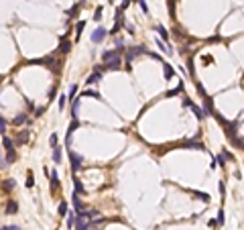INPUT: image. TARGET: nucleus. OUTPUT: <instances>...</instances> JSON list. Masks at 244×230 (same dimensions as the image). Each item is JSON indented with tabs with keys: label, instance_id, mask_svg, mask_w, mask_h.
<instances>
[{
	"label": "nucleus",
	"instance_id": "obj_1",
	"mask_svg": "<svg viewBox=\"0 0 244 230\" xmlns=\"http://www.w3.org/2000/svg\"><path fill=\"white\" fill-rule=\"evenodd\" d=\"M2 145H4V149L8 151V161H15V143H12V138H8L4 134V137H2Z\"/></svg>",
	"mask_w": 244,
	"mask_h": 230
},
{
	"label": "nucleus",
	"instance_id": "obj_2",
	"mask_svg": "<svg viewBox=\"0 0 244 230\" xmlns=\"http://www.w3.org/2000/svg\"><path fill=\"white\" fill-rule=\"evenodd\" d=\"M69 161H71V171H79L82 169V155L78 153H69Z\"/></svg>",
	"mask_w": 244,
	"mask_h": 230
},
{
	"label": "nucleus",
	"instance_id": "obj_3",
	"mask_svg": "<svg viewBox=\"0 0 244 230\" xmlns=\"http://www.w3.org/2000/svg\"><path fill=\"white\" fill-rule=\"evenodd\" d=\"M106 33H108V31L104 29V27H98V29L92 33V41H94V43H102V41L106 39Z\"/></svg>",
	"mask_w": 244,
	"mask_h": 230
},
{
	"label": "nucleus",
	"instance_id": "obj_4",
	"mask_svg": "<svg viewBox=\"0 0 244 230\" xmlns=\"http://www.w3.org/2000/svg\"><path fill=\"white\" fill-rule=\"evenodd\" d=\"M78 126H79V120H78V118H73V120H71V124H69V128H67V137H65L67 145H69V141H71V134H73V130H78Z\"/></svg>",
	"mask_w": 244,
	"mask_h": 230
},
{
	"label": "nucleus",
	"instance_id": "obj_5",
	"mask_svg": "<svg viewBox=\"0 0 244 230\" xmlns=\"http://www.w3.org/2000/svg\"><path fill=\"white\" fill-rule=\"evenodd\" d=\"M120 55H118V51H104L102 53V59L104 63H108V61H114V59H118Z\"/></svg>",
	"mask_w": 244,
	"mask_h": 230
},
{
	"label": "nucleus",
	"instance_id": "obj_6",
	"mask_svg": "<svg viewBox=\"0 0 244 230\" xmlns=\"http://www.w3.org/2000/svg\"><path fill=\"white\" fill-rule=\"evenodd\" d=\"M100 79H102V74H100V71H98V69H96V71H94L92 75H88V79H86V83H88V86H92V83H98V82H100Z\"/></svg>",
	"mask_w": 244,
	"mask_h": 230
},
{
	"label": "nucleus",
	"instance_id": "obj_7",
	"mask_svg": "<svg viewBox=\"0 0 244 230\" xmlns=\"http://www.w3.org/2000/svg\"><path fill=\"white\" fill-rule=\"evenodd\" d=\"M6 212H8V214H16V212H19V204H16L15 200H10L8 204H6Z\"/></svg>",
	"mask_w": 244,
	"mask_h": 230
},
{
	"label": "nucleus",
	"instance_id": "obj_8",
	"mask_svg": "<svg viewBox=\"0 0 244 230\" xmlns=\"http://www.w3.org/2000/svg\"><path fill=\"white\" fill-rule=\"evenodd\" d=\"M53 163H57V165L61 163V147H59V145L53 147Z\"/></svg>",
	"mask_w": 244,
	"mask_h": 230
},
{
	"label": "nucleus",
	"instance_id": "obj_9",
	"mask_svg": "<svg viewBox=\"0 0 244 230\" xmlns=\"http://www.w3.org/2000/svg\"><path fill=\"white\" fill-rule=\"evenodd\" d=\"M191 110H193V114H195V116H197V118H200V120H201V118H204V116H208V112H205V110H201L200 106H195V104H193V106H191Z\"/></svg>",
	"mask_w": 244,
	"mask_h": 230
},
{
	"label": "nucleus",
	"instance_id": "obj_10",
	"mask_svg": "<svg viewBox=\"0 0 244 230\" xmlns=\"http://www.w3.org/2000/svg\"><path fill=\"white\" fill-rule=\"evenodd\" d=\"M155 29H157V33L161 35V39H163V41H167V39H169V33H167V29H165L163 25H157Z\"/></svg>",
	"mask_w": 244,
	"mask_h": 230
},
{
	"label": "nucleus",
	"instance_id": "obj_11",
	"mask_svg": "<svg viewBox=\"0 0 244 230\" xmlns=\"http://www.w3.org/2000/svg\"><path fill=\"white\" fill-rule=\"evenodd\" d=\"M120 63H122V59H114V61H108L106 63V69H120Z\"/></svg>",
	"mask_w": 244,
	"mask_h": 230
},
{
	"label": "nucleus",
	"instance_id": "obj_12",
	"mask_svg": "<svg viewBox=\"0 0 244 230\" xmlns=\"http://www.w3.org/2000/svg\"><path fill=\"white\" fill-rule=\"evenodd\" d=\"M163 74H165V79H171V75H173V67H171L169 63H163Z\"/></svg>",
	"mask_w": 244,
	"mask_h": 230
},
{
	"label": "nucleus",
	"instance_id": "obj_13",
	"mask_svg": "<svg viewBox=\"0 0 244 230\" xmlns=\"http://www.w3.org/2000/svg\"><path fill=\"white\" fill-rule=\"evenodd\" d=\"M157 45H159V47L163 49V53H167V55H171V53H173V49H171V47H167V45L163 43L161 39H157Z\"/></svg>",
	"mask_w": 244,
	"mask_h": 230
},
{
	"label": "nucleus",
	"instance_id": "obj_14",
	"mask_svg": "<svg viewBox=\"0 0 244 230\" xmlns=\"http://www.w3.org/2000/svg\"><path fill=\"white\" fill-rule=\"evenodd\" d=\"M195 198H197V200H201V202H205V204L210 202V196H208L205 191H195Z\"/></svg>",
	"mask_w": 244,
	"mask_h": 230
},
{
	"label": "nucleus",
	"instance_id": "obj_15",
	"mask_svg": "<svg viewBox=\"0 0 244 230\" xmlns=\"http://www.w3.org/2000/svg\"><path fill=\"white\" fill-rule=\"evenodd\" d=\"M82 96H83V98H96V100H102V96H100L98 92H90V90H88V92H83Z\"/></svg>",
	"mask_w": 244,
	"mask_h": 230
},
{
	"label": "nucleus",
	"instance_id": "obj_16",
	"mask_svg": "<svg viewBox=\"0 0 244 230\" xmlns=\"http://www.w3.org/2000/svg\"><path fill=\"white\" fill-rule=\"evenodd\" d=\"M78 110H79V98H75L73 100V110H71L73 118H78Z\"/></svg>",
	"mask_w": 244,
	"mask_h": 230
},
{
	"label": "nucleus",
	"instance_id": "obj_17",
	"mask_svg": "<svg viewBox=\"0 0 244 230\" xmlns=\"http://www.w3.org/2000/svg\"><path fill=\"white\" fill-rule=\"evenodd\" d=\"M181 90H183V83H179V86H177L175 90H171V92H167V96H169V98H171V96H177V94H179Z\"/></svg>",
	"mask_w": 244,
	"mask_h": 230
},
{
	"label": "nucleus",
	"instance_id": "obj_18",
	"mask_svg": "<svg viewBox=\"0 0 244 230\" xmlns=\"http://www.w3.org/2000/svg\"><path fill=\"white\" fill-rule=\"evenodd\" d=\"M59 214L61 216L67 214V202H61V204H59Z\"/></svg>",
	"mask_w": 244,
	"mask_h": 230
},
{
	"label": "nucleus",
	"instance_id": "obj_19",
	"mask_svg": "<svg viewBox=\"0 0 244 230\" xmlns=\"http://www.w3.org/2000/svg\"><path fill=\"white\" fill-rule=\"evenodd\" d=\"M57 179H59L57 171H51V187H53V190H55V185H57Z\"/></svg>",
	"mask_w": 244,
	"mask_h": 230
},
{
	"label": "nucleus",
	"instance_id": "obj_20",
	"mask_svg": "<svg viewBox=\"0 0 244 230\" xmlns=\"http://www.w3.org/2000/svg\"><path fill=\"white\" fill-rule=\"evenodd\" d=\"M73 224H75V216L69 214V216H67V228H73Z\"/></svg>",
	"mask_w": 244,
	"mask_h": 230
},
{
	"label": "nucleus",
	"instance_id": "obj_21",
	"mask_svg": "<svg viewBox=\"0 0 244 230\" xmlns=\"http://www.w3.org/2000/svg\"><path fill=\"white\" fill-rule=\"evenodd\" d=\"M100 19H102V6H98L96 12H94V20H100Z\"/></svg>",
	"mask_w": 244,
	"mask_h": 230
},
{
	"label": "nucleus",
	"instance_id": "obj_22",
	"mask_svg": "<svg viewBox=\"0 0 244 230\" xmlns=\"http://www.w3.org/2000/svg\"><path fill=\"white\" fill-rule=\"evenodd\" d=\"M75 94H78V86H75V83H73V86H71V88H69V98H75Z\"/></svg>",
	"mask_w": 244,
	"mask_h": 230
},
{
	"label": "nucleus",
	"instance_id": "obj_23",
	"mask_svg": "<svg viewBox=\"0 0 244 230\" xmlns=\"http://www.w3.org/2000/svg\"><path fill=\"white\" fill-rule=\"evenodd\" d=\"M0 132H2V137L6 134V120L4 118H0Z\"/></svg>",
	"mask_w": 244,
	"mask_h": 230
},
{
	"label": "nucleus",
	"instance_id": "obj_24",
	"mask_svg": "<svg viewBox=\"0 0 244 230\" xmlns=\"http://www.w3.org/2000/svg\"><path fill=\"white\" fill-rule=\"evenodd\" d=\"M73 185H75V191H78V194H82V191H83V187H82V183H79V179H73Z\"/></svg>",
	"mask_w": 244,
	"mask_h": 230
},
{
	"label": "nucleus",
	"instance_id": "obj_25",
	"mask_svg": "<svg viewBox=\"0 0 244 230\" xmlns=\"http://www.w3.org/2000/svg\"><path fill=\"white\" fill-rule=\"evenodd\" d=\"M137 2H138V6H141V10L146 15V12H149V8H146V2H145V0H137Z\"/></svg>",
	"mask_w": 244,
	"mask_h": 230
},
{
	"label": "nucleus",
	"instance_id": "obj_26",
	"mask_svg": "<svg viewBox=\"0 0 244 230\" xmlns=\"http://www.w3.org/2000/svg\"><path fill=\"white\" fill-rule=\"evenodd\" d=\"M83 27H86V20H79V23H78V27H75V29H78V37H79V35H82Z\"/></svg>",
	"mask_w": 244,
	"mask_h": 230
},
{
	"label": "nucleus",
	"instance_id": "obj_27",
	"mask_svg": "<svg viewBox=\"0 0 244 230\" xmlns=\"http://www.w3.org/2000/svg\"><path fill=\"white\" fill-rule=\"evenodd\" d=\"M24 120H27V116H24V114H19V116L15 118V124H23Z\"/></svg>",
	"mask_w": 244,
	"mask_h": 230
},
{
	"label": "nucleus",
	"instance_id": "obj_28",
	"mask_svg": "<svg viewBox=\"0 0 244 230\" xmlns=\"http://www.w3.org/2000/svg\"><path fill=\"white\" fill-rule=\"evenodd\" d=\"M49 143H51V147H57V134H51V137H49Z\"/></svg>",
	"mask_w": 244,
	"mask_h": 230
},
{
	"label": "nucleus",
	"instance_id": "obj_29",
	"mask_svg": "<svg viewBox=\"0 0 244 230\" xmlns=\"http://www.w3.org/2000/svg\"><path fill=\"white\" fill-rule=\"evenodd\" d=\"M224 159H226L224 153H222V155H218V157H214V161H216V163H220V165H224Z\"/></svg>",
	"mask_w": 244,
	"mask_h": 230
},
{
	"label": "nucleus",
	"instance_id": "obj_30",
	"mask_svg": "<svg viewBox=\"0 0 244 230\" xmlns=\"http://www.w3.org/2000/svg\"><path fill=\"white\" fill-rule=\"evenodd\" d=\"M216 220H218V224H220V226L224 224V212H222V210L218 212V218H216Z\"/></svg>",
	"mask_w": 244,
	"mask_h": 230
},
{
	"label": "nucleus",
	"instance_id": "obj_31",
	"mask_svg": "<svg viewBox=\"0 0 244 230\" xmlns=\"http://www.w3.org/2000/svg\"><path fill=\"white\" fill-rule=\"evenodd\" d=\"M65 98H69V96H61V98H59V110L65 108Z\"/></svg>",
	"mask_w": 244,
	"mask_h": 230
},
{
	"label": "nucleus",
	"instance_id": "obj_32",
	"mask_svg": "<svg viewBox=\"0 0 244 230\" xmlns=\"http://www.w3.org/2000/svg\"><path fill=\"white\" fill-rule=\"evenodd\" d=\"M59 49H61V53H67V51H69V43H65V41H63V43H61V47H59Z\"/></svg>",
	"mask_w": 244,
	"mask_h": 230
},
{
	"label": "nucleus",
	"instance_id": "obj_33",
	"mask_svg": "<svg viewBox=\"0 0 244 230\" xmlns=\"http://www.w3.org/2000/svg\"><path fill=\"white\" fill-rule=\"evenodd\" d=\"M35 185V181H33V173L29 171V179H27V187H33Z\"/></svg>",
	"mask_w": 244,
	"mask_h": 230
},
{
	"label": "nucleus",
	"instance_id": "obj_34",
	"mask_svg": "<svg viewBox=\"0 0 244 230\" xmlns=\"http://www.w3.org/2000/svg\"><path fill=\"white\" fill-rule=\"evenodd\" d=\"M218 190H220V194H226V185H224V183H222V181H220V183H218Z\"/></svg>",
	"mask_w": 244,
	"mask_h": 230
},
{
	"label": "nucleus",
	"instance_id": "obj_35",
	"mask_svg": "<svg viewBox=\"0 0 244 230\" xmlns=\"http://www.w3.org/2000/svg\"><path fill=\"white\" fill-rule=\"evenodd\" d=\"M183 106H185V108L189 106L191 108V106H193V102H191V100H187V98H183Z\"/></svg>",
	"mask_w": 244,
	"mask_h": 230
},
{
	"label": "nucleus",
	"instance_id": "obj_36",
	"mask_svg": "<svg viewBox=\"0 0 244 230\" xmlns=\"http://www.w3.org/2000/svg\"><path fill=\"white\" fill-rule=\"evenodd\" d=\"M2 230H20L19 226H2Z\"/></svg>",
	"mask_w": 244,
	"mask_h": 230
}]
</instances>
